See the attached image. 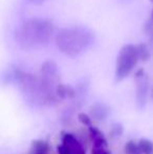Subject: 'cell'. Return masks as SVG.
Returning <instances> with one entry per match:
<instances>
[{"label": "cell", "mask_w": 153, "mask_h": 154, "mask_svg": "<svg viewBox=\"0 0 153 154\" xmlns=\"http://www.w3.org/2000/svg\"><path fill=\"white\" fill-rule=\"evenodd\" d=\"M62 144L65 145L74 154H86L83 145L72 133H64L62 136Z\"/></svg>", "instance_id": "5b68a950"}, {"label": "cell", "mask_w": 153, "mask_h": 154, "mask_svg": "<svg viewBox=\"0 0 153 154\" xmlns=\"http://www.w3.org/2000/svg\"><path fill=\"white\" fill-rule=\"evenodd\" d=\"M93 42V34L83 26L62 29L56 35V45L68 57L75 58L85 51Z\"/></svg>", "instance_id": "7a4b0ae2"}, {"label": "cell", "mask_w": 153, "mask_h": 154, "mask_svg": "<svg viewBox=\"0 0 153 154\" xmlns=\"http://www.w3.org/2000/svg\"><path fill=\"white\" fill-rule=\"evenodd\" d=\"M139 147V150L143 154H153V142L147 140V138H142L137 143Z\"/></svg>", "instance_id": "8fae6325"}, {"label": "cell", "mask_w": 153, "mask_h": 154, "mask_svg": "<svg viewBox=\"0 0 153 154\" xmlns=\"http://www.w3.org/2000/svg\"><path fill=\"white\" fill-rule=\"evenodd\" d=\"M57 152L58 154H74L65 145L61 144V145H58L57 146Z\"/></svg>", "instance_id": "e0dca14e"}, {"label": "cell", "mask_w": 153, "mask_h": 154, "mask_svg": "<svg viewBox=\"0 0 153 154\" xmlns=\"http://www.w3.org/2000/svg\"><path fill=\"white\" fill-rule=\"evenodd\" d=\"M88 133H89L90 140L93 144V147H104V148H108V142H107L106 137L103 134V132L100 129L93 126H89L88 127Z\"/></svg>", "instance_id": "8992f818"}, {"label": "cell", "mask_w": 153, "mask_h": 154, "mask_svg": "<svg viewBox=\"0 0 153 154\" xmlns=\"http://www.w3.org/2000/svg\"><path fill=\"white\" fill-rule=\"evenodd\" d=\"M54 35V25L44 19H29L19 26L16 41L22 51H33L47 46Z\"/></svg>", "instance_id": "6da1fadb"}, {"label": "cell", "mask_w": 153, "mask_h": 154, "mask_svg": "<svg viewBox=\"0 0 153 154\" xmlns=\"http://www.w3.org/2000/svg\"><path fill=\"white\" fill-rule=\"evenodd\" d=\"M26 2L33 4V5H41L44 2H46V0H26Z\"/></svg>", "instance_id": "ac0fdd59"}, {"label": "cell", "mask_w": 153, "mask_h": 154, "mask_svg": "<svg viewBox=\"0 0 153 154\" xmlns=\"http://www.w3.org/2000/svg\"><path fill=\"white\" fill-rule=\"evenodd\" d=\"M151 97H152V100H153V89H152V93H151Z\"/></svg>", "instance_id": "d6986e66"}, {"label": "cell", "mask_w": 153, "mask_h": 154, "mask_svg": "<svg viewBox=\"0 0 153 154\" xmlns=\"http://www.w3.org/2000/svg\"><path fill=\"white\" fill-rule=\"evenodd\" d=\"M152 19H153V11H152Z\"/></svg>", "instance_id": "ffe728a7"}, {"label": "cell", "mask_w": 153, "mask_h": 154, "mask_svg": "<svg viewBox=\"0 0 153 154\" xmlns=\"http://www.w3.org/2000/svg\"><path fill=\"white\" fill-rule=\"evenodd\" d=\"M41 75L46 78H51V79H55L56 75L58 72V67L54 61H46L43 63V65L41 66Z\"/></svg>", "instance_id": "9c48e42d"}, {"label": "cell", "mask_w": 153, "mask_h": 154, "mask_svg": "<svg viewBox=\"0 0 153 154\" xmlns=\"http://www.w3.org/2000/svg\"><path fill=\"white\" fill-rule=\"evenodd\" d=\"M139 60L137 54V46L132 44H127L121 48L118 56L116 58L115 80V82H121L130 75L134 69L137 61Z\"/></svg>", "instance_id": "3957f363"}, {"label": "cell", "mask_w": 153, "mask_h": 154, "mask_svg": "<svg viewBox=\"0 0 153 154\" xmlns=\"http://www.w3.org/2000/svg\"><path fill=\"white\" fill-rule=\"evenodd\" d=\"M91 154H111L110 151L104 147H93L91 150Z\"/></svg>", "instance_id": "2e32d148"}, {"label": "cell", "mask_w": 153, "mask_h": 154, "mask_svg": "<svg viewBox=\"0 0 153 154\" xmlns=\"http://www.w3.org/2000/svg\"><path fill=\"white\" fill-rule=\"evenodd\" d=\"M78 120H79V122L81 124H83V125H85V126H88V127L91 126V124H92V121H91V119H90V116L86 113H83V112L78 114Z\"/></svg>", "instance_id": "5bb4252c"}, {"label": "cell", "mask_w": 153, "mask_h": 154, "mask_svg": "<svg viewBox=\"0 0 153 154\" xmlns=\"http://www.w3.org/2000/svg\"><path fill=\"white\" fill-rule=\"evenodd\" d=\"M125 152L127 154H143L139 150V144L135 143L134 140H129L125 145Z\"/></svg>", "instance_id": "7c38bea8"}, {"label": "cell", "mask_w": 153, "mask_h": 154, "mask_svg": "<svg viewBox=\"0 0 153 154\" xmlns=\"http://www.w3.org/2000/svg\"><path fill=\"white\" fill-rule=\"evenodd\" d=\"M124 132V128H123L122 124L120 123H115L111 126V133L115 136H121Z\"/></svg>", "instance_id": "9a60e30c"}, {"label": "cell", "mask_w": 153, "mask_h": 154, "mask_svg": "<svg viewBox=\"0 0 153 154\" xmlns=\"http://www.w3.org/2000/svg\"><path fill=\"white\" fill-rule=\"evenodd\" d=\"M136 78V105L139 109H144L148 102V93H149V80L144 69H139L135 75Z\"/></svg>", "instance_id": "277c9868"}, {"label": "cell", "mask_w": 153, "mask_h": 154, "mask_svg": "<svg viewBox=\"0 0 153 154\" xmlns=\"http://www.w3.org/2000/svg\"><path fill=\"white\" fill-rule=\"evenodd\" d=\"M150 1H152V2H153V0H150Z\"/></svg>", "instance_id": "44dd1931"}, {"label": "cell", "mask_w": 153, "mask_h": 154, "mask_svg": "<svg viewBox=\"0 0 153 154\" xmlns=\"http://www.w3.org/2000/svg\"><path fill=\"white\" fill-rule=\"evenodd\" d=\"M89 113L91 114L92 119L96 121H104L107 119V116L110 113V109L107 105L103 103H94L93 105L90 107Z\"/></svg>", "instance_id": "52a82bcc"}, {"label": "cell", "mask_w": 153, "mask_h": 154, "mask_svg": "<svg viewBox=\"0 0 153 154\" xmlns=\"http://www.w3.org/2000/svg\"><path fill=\"white\" fill-rule=\"evenodd\" d=\"M49 146L45 140H36L32 142V154H47Z\"/></svg>", "instance_id": "30bf717a"}, {"label": "cell", "mask_w": 153, "mask_h": 154, "mask_svg": "<svg viewBox=\"0 0 153 154\" xmlns=\"http://www.w3.org/2000/svg\"><path fill=\"white\" fill-rule=\"evenodd\" d=\"M137 54H139V60H142V61L148 60V58H149V56H150L149 51H148L147 46H146L145 44H141L137 46Z\"/></svg>", "instance_id": "4fadbf2b"}, {"label": "cell", "mask_w": 153, "mask_h": 154, "mask_svg": "<svg viewBox=\"0 0 153 154\" xmlns=\"http://www.w3.org/2000/svg\"><path fill=\"white\" fill-rule=\"evenodd\" d=\"M55 93L60 99H74L76 95V90L72 86L65 84H58L55 87Z\"/></svg>", "instance_id": "ba28073f"}]
</instances>
